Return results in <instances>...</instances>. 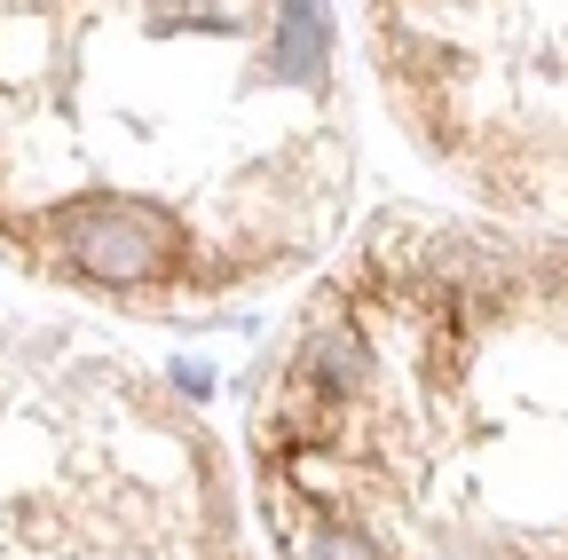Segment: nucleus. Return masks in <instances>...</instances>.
Here are the masks:
<instances>
[{"label": "nucleus", "mask_w": 568, "mask_h": 560, "mask_svg": "<svg viewBox=\"0 0 568 560\" xmlns=\"http://www.w3.org/2000/svg\"><path fill=\"white\" fill-rule=\"evenodd\" d=\"M0 9V151L103 143L0 182V261L126 316H222L308 268L355 190L324 0H24Z\"/></svg>", "instance_id": "nucleus-1"}]
</instances>
